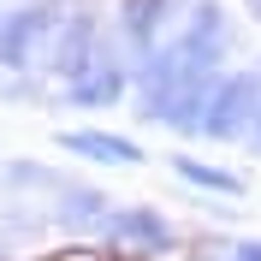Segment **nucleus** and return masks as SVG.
<instances>
[{
  "mask_svg": "<svg viewBox=\"0 0 261 261\" xmlns=\"http://www.w3.org/2000/svg\"><path fill=\"white\" fill-rule=\"evenodd\" d=\"M77 148H89V154H130L125 143H107V137H77Z\"/></svg>",
  "mask_w": 261,
  "mask_h": 261,
  "instance_id": "obj_1",
  "label": "nucleus"
}]
</instances>
